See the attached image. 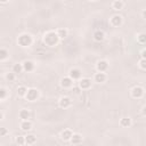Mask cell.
Returning <instances> with one entry per match:
<instances>
[{
	"label": "cell",
	"instance_id": "23",
	"mask_svg": "<svg viewBox=\"0 0 146 146\" xmlns=\"http://www.w3.org/2000/svg\"><path fill=\"white\" fill-rule=\"evenodd\" d=\"M13 72H14L15 74L22 73V72H23V65H22V63H16V64L13 66Z\"/></svg>",
	"mask_w": 146,
	"mask_h": 146
},
{
	"label": "cell",
	"instance_id": "19",
	"mask_svg": "<svg viewBox=\"0 0 146 146\" xmlns=\"http://www.w3.org/2000/svg\"><path fill=\"white\" fill-rule=\"evenodd\" d=\"M24 138H25V144H27V145H33L36 141V137L33 133H29V135L24 136Z\"/></svg>",
	"mask_w": 146,
	"mask_h": 146
},
{
	"label": "cell",
	"instance_id": "6",
	"mask_svg": "<svg viewBox=\"0 0 146 146\" xmlns=\"http://www.w3.org/2000/svg\"><path fill=\"white\" fill-rule=\"evenodd\" d=\"M79 88L81 90H88L91 88V79L89 78H81L79 80Z\"/></svg>",
	"mask_w": 146,
	"mask_h": 146
},
{
	"label": "cell",
	"instance_id": "3",
	"mask_svg": "<svg viewBox=\"0 0 146 146\" xmlns=\"http://www.w3.org/2000/svg\"><path fill=\"white\" fill-rule=\"evenodd\" d=\"M39 96H40V92H39L38 89H35V88H29L24 97L29 102H35L39 98Z\"/></svg>",
	"mask_w": 146,
	"mask_h": 146
},
{
	"label": "cell",
	"instance_id": "33",
	"mask_svg": "<svg viewBox=\"0 0 146 146\" xmlns=\"http://www.w3.org/2000/svg\"><path fill=\"white\" fill-rule=\"evenodd\" d=\"M2 119H3V114H2V112L0 111V121H1Z\"/></svg>",
	"mask_w": 146,
	"mask_h": 146
},
{
	"label": "cell",
	"instance_id": "16",
	"mask_svg": "<svg viewBox=\"0 0 146 146\" xmlns=\"http://www.w3.org/2000/svg\"><path fill=\"white\" fill-rule=\"evenodd\" d=\"M104 39H105V33H104L103 31H100V30L95 31V33H94V40H95V41L102 42Z\"/></svg>",
	"mask_w": 146,
	"mask_h": 146
},
{
	"label": "cell",
	"instance_id": "5",
	"mask_svg": "<svg viewBox=\"0 0 146 146\" xmlns=\"http://www.w3.org/2000/svg\"><path fill=\"white\" fill-rule=\"evenodd\" d=\"M68 76H70L73 81H76V80H80V79H81V76H82V72H81L80 68H78V67H73V68L70 70V72H68Z\"/></svg>",
	"mask_w": 146,
	"mask_h": 146
},
{
	"label": "cell",
	"instance_id": "2",
	"mask_svg": "<svg viewBox=\"0 0 146 146\" xmlns=\"http://www.w3.org/2000/svg\"><path fill=\"white\" fill-rule=\"evenodd\" d=\"M33 42V39H32V35L29 34V33H22L18 35L17 38V43L18 46L23 47V48H26V47H30Z\"/></svg>",
	"mask_w": 146,
	"mask_h": 146
},
{
	"label": "cell",
	"instance_id": "30",
	"mask_svg": "<svg viewBox=\"0 0 146 146\" xmlns=\"http://www.w3.org/2000/svg\"><path fill=\"white\" fill-rule=\"evenodd\" d=\"M8 135V129L5 127H0V137H5Z\"/></svg>",
	"mask_w": 146,
	"mask_h": 146
},
{
	"label": "cell",
	"instance_id": "28",
	"mask_svg": "<svg viewBox=\"0 0 146 146\" xmlns=\"http://www.w3.org/2000/svg\"><path fill=\"white\" fill-rule=\"evenodd\" d=\"M15 141L18 145H25V138H24V136H17L16 139H15Z\"/></svg>",
	"mask_w": 146,
	"mask_h": 146
},
{
	"label": "cell",
	"instance_id": "31",
	"mask_svg": "<svg viewBox=\"0 0 146 146\" xmlns=\"http://www.w3.org/2000/svg\"><path fill=\"white\" fill-rule=\"evenodd\" d=\"M145 52H146V51H145V49H143V50H141V52H140V54H141V58H145Z\"/></svg>",
	"mask_w": 146,
	"mask_h": 146
},
{
	"label": "cell",
	"instance_id": "32",
	"mask_svg": "<svg viewBox=\"0 0 146 146\" xmlns=\"http://www.w3.org/2000/svg\"><path fill=\"white\" fill-rule=\"evenodd\" d=\"M141 15H143V18H145V15H146V11H145V9L143 10V13H141Z\"/></svg>",
	"mask_w": 146,
	"mask_h": 146
},
{
	"label": "cell",
	"instance_id": "24",
	"mask_svg": "<svg viewBox=\"0 0 146 146\" xmlns=\"http://www.w3.org/2000/svg\"><path fill=\"white\" fill-rule=\"evenodd\" d=\"M26 91H27V88H26L25 86H19V87L17 88V95H18L19 97H24L25 94H26Z\"/></svg>",
	"mask_w": 146,
	"mask_h": 146
},
{
	"label": "cell",
	"instance_id": "1",
	"mask_svg": "<svg viewBox=\"0 0 146 146\" xmlns=\"http://www.w3.org/2000/svg\"><path fill=\"white\" fill-rule=\"evenodd\" d=\"M42 41L48 47H55L59 42V38H58V35H57V33L55 31H48V32H46L43 34Z\"/></svg>",
	"mask_w": 146,
	"mask_h": 146
},
{
	"label": "cell",
	"instance_id": "10",
	"mask_svg": "<svg viewBox=\"0 0 146 146\" xmlns=\"http://www.w3.org/2000/svg\"><path fill=\"white\" fill-rule=\"evenodd\" d=\"M60 87L64 89H68L73 87V80L70 76H64L60 79Z\"/></svg>",
	"mask_w": 146,
	"mask_h": 146
},
{
	"label": "cell",
	"instance_id": "8",
	"mask_svg": "<svg viewBox=\"0 0 146 146\" xmlns=\"http://www.w3.org/2000/svg\"><path fill=\"white\" fill-rule=\"evenodd\" d=\"M58 105H59V107H62V108H68V107L72 105V100H71L70 97H67V96H63V97L59 98V100H58Z\"/></svg>",
	"mask_w": 146,
	"mask_h": 146
},
{
	"label": "cell",
	"instance_id": "37",
	"mask_svg": "<svg viewBox=\"0 0 146 146\" xmlns=\"http://www.w3.org/2000/svg\"><path fill=\"white\" fill-rule=\"evenodd\" d=\"M0 103H1V100H0Z\"/></svg>",
	"mask_w": 146,
	"mask_h": 146
},
{
	"label": "cell",
	"instance_id": "7",
	"mask_svg": "<svg viewBox=\"0 0 146 146\" xmlns=\"http://www.w3.org/2000/svg\"><path fill=\"white\" fill-rule=\"evenodd\" d=\"M122 23H123V18H122V16H120V15H113L111 18H110V24L113 26V27H119V26H121L122 25Z\"/></svg>",
	"mask_w": 146,
	"mask_h": 146
},
{
	"label": "cell",
	"instance_id": "29",
	"mask_svg": "<svg viewBox=\"0 0 146 146\" xmlns=\"http://www.w3.org/2000/svg\"><path fill=\"white\" fill-rule=\"evenodd\" d=\"M139 67L141 70H146V58H140V60H139Z\"/></svg>",
	"mask_w": 146,
	"mask_h": 146
},
{
	"label": "cell",
	"instance_id": "11",
	"mask_svg": "<svg viewBox=\"0 0 146 146\" xmlns=\"http://www.w3.org/2000/svg\"><path fill=\"white\" fill-rule=\"evenodd\" d=\"M22 65H23V71H25V72H32V71H34V67H35L34 62H32L30 59L24 60L22 63Z\"/></svg>",
	"mask_w": 146,
	"mask_h": 146
},
{
	"label": "cell",
	"instance_id": "27",
	"mask_svg": "<svg viewBox=\"0 0 146 146\" xmlns=\"http://www.w3.org/2000/svg\"><path fill=\"white\" fill-rule=\"evenodd\" d=\"M8 97V91L6 88H0V100H3Z\"/></svg>",
	"mask_w": 146,
	"mask_h": 146
},
{
	"label": "cell",
	"instance_id": "12",
	"mask_svg": "<svg viewBox=\"0 0 146 146\" xmlns=\"http://www.w3.org/2000/svg\"><path fill=\"white\" fill-rule=\"evenodd\" d=\"M107 80V75L105 72H97L94 76V81L97 83H104Z\"/></svg>",
	"mask_w": 146,
	"mask_h": 146
},
{
	"label": "cell",
	"instance_id": "4",
	"mask_svg": "<svg viewBox=\"0 0 146 146\" xmlns=\"http://www.w3.org/2000/svg\"><path fill=\"white\" fill-rule=\"evenodd\" d=\"M130 94H131V97H132V98H135V99H140V98L144 96L145 90H144V88H143V87L136 86V87H133V88L131 89Z\"/></svg>",
	"mask_w": 146,
	"mask_h": 146
},
{
	"label": "cell",
	"instance_id": "34",
	"mask_svg": "<svg viewBox=\"0 0 146 146\" xmlns=\"http://www.w3.org/2000/svg\"><path fill=\"white\" fill-rule=\"evenodd\" d=\"M8 1H9V0H0L1 3H6V2H8Z\"/></svg>",
	"mask_w": 146,
	"mask_h": 146
},
{
	"label": "cell",
	"instance_id": "15",
	"mask_svg": "<svg viewBox=\"0 0 146 146\" xmlns=\"http://www.w3.org/2000/svg\"><path fill=\"white\" fill-rule=\"evenodd\" d=\"M82 139H83V137L80 133H73L72 137H71V139H70V141L73 145H78V144H81L82 143Z\"/></svg>",
	"mask_w": 146,
	"mask_h": 146
},
{
	"label": "cell",
	"instance_id": "21",
	"mask_svg": "<svg viewBox=\"0 0 146 146\" xmlns=\"http://www.w3.org/2000/svg\"><path fill=\"white\" fill-rule=\"evenodd\" d=\"M56 33H57L59 40L65 39V38H67V35H68V31H67L66 29H58V30L56 31Z\"/></svg>",
	"mask_w": 146,
	"mask_h": 146
},
{
	"label": "cell",
	"instance_id": "18",
	"mask_svg": "<svg viewBox=\"0 0 146 146\" xmlns=\"http://www.w3.org/2000/svg\"><path fill=\"white\" fill-rule=\"evenodd\" d=\"M123 6H124V3H123L121 0H114V1L112 2V8H113L114 10H116V11L122 10V9H123Z\"/></svg>",
	"mask_w": 146,
	"mask_h": 146
},
{
	"label": "cell",
	"instance_id": "14",
	"mask_svg": "<svg viewBox=\"0 0 146 146\" xmlns=\"http://www.w3.org/2000/svg\"><path fill=\"white\" fill-rule=\"evenodd\" d=\"M18 116L21 120H30L31 117V112L27 108H22L18 113Z\"/></svg>",
	"mask_w": 146,
	"mask_h": 146
},
{
	"label": "cell",
	"instance_id": "13",
	"mask_svg": "<svg viewBox=\"0 0 146 146\" xmlns=\"http://www.w3.org/2000/svg\"><path fill=\"white\" fill-rule=\"evenodd\" d=\"M72 135H73V132H72L71 129H64V130L60 132V139L64 140V141H70Z\"/></svg>",
	"mask_w": 146,
	"mask_h": 146
},
{
	"label": "cell",
	"instance_id": "36",
	"mask_svg": "<svg viewBox=\"0 0 146 146\" xmlns=\"http://www.w3.org/2000/svg\"><path fill=\"white\" fill-rule=\"evenodd\" d=\"M90 1H97V0H90Z\"/></svg>",
	"mask_w": 146,
	"mask_h": 146
},
{
	"label": "cell",
	"instance_id": "35",
	"mask_svg": "<svg viewBox=\"0 0 146 146\" xmlns=\"http://www.w3.org/2000/svg\"><path fill=\"white\" fill-rule=\"evenodd\" d=\"M145 110H146V107L145 106H143V114L145 115Z\"/></svg>",
	"mask_w": 146,
	"mask_h": 146
},
{
	"label": "cell",
	"instance_id": "25",
	"mask_svg": "<svg viewBox=\"0 0 146 146\" xmlns=\"http://www.w3.org/2000/svg\"><path fill=\"white\" fill-rule=\"evenodd\" d=\"M6 80L7 81H9V82H14L15 81V79H16V74L14 73V72H8V73H6Z\"/></svg>",
	"mask_w": 146,
	"mask_h": 146
},
{
	"label": "cell",
	"instance_id": "9",
	"mask_svg": "<svg viewBox=\"0 0 146 146\" xmlns=\"http://www.w3.org/2000/svg\"><path fill=\"white\" fill-rule=\"evenodd\" d=\"M96 70L97 72H106L108 70V62L105 59H100L96 64Z\"/></svg>",
	"mask_w": 146,
	"mask_h": 146
},
{
	"label": "cell",
	"instance_id": "17",
	"mask_svg": "<svg viewBox=\"0 0 146 146\" xmlns=\"http://www.w3.org/2000/svg\"><path fill=\"white\" fill-rule=\"evenodd\" d=\"M21 129L23 131H29L32 129V122L30 120H22L21 122Z\"/></svg>",
	"mask_w": 146,
	"mask_h": 146
},
{
	"label": "cell",
	"instance_id": "22",
	"mask_svg": "<svg viewBox=\"0 0 146 146\" xmlns=\"http://www.w3.org/2000/svg\"><path fill=\"white\" fill-rule=\"evenodd\" d=\"M8 57H9V52H8V50L5 49V48H0V62L6 60Z\"/></svg>",
	"mask_w": 146,
	"mask_h": 146
},
{
	"label": "cell",
	"instance_id": "20",
	"mask_svg": "<svg viewBox=\"0 0 146 146\" xmlns=\"http://www.w3.org/2000/svg\"><path fill=\"white\" fill-rule=\"evenodd\" d=\"M120 125L122 127V128H129L130 125H131V119L128 116H124V117H122L121 120H120Z\"/></svg>",
	"mask_w": 146,
	"mask_h": 146
},
{
	"label": "cell",
	"instance_id": "26",
	"mask_svg": "<svg viewBox=\"0 0 146 146\" xmlns=\"http://www.w3.org/2000/svg\"><path fill=\"white\" fill-rule=\"evenodd\" d=\"M137 40H138L139 43L145 44V42H146V34H145V33H139V34L137 35Z\"/></svg>",
	"mask_w": 146,
	"mask_h": 146
}]
</instances>
